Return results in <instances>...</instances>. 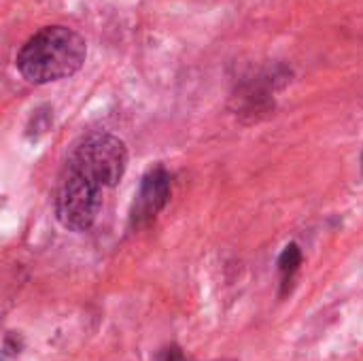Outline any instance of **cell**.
<instances>
[{
  "label": "cell",
  "mask_w": 363,
  "mask_h": 361,
  "mask_svg": "<svg viewBox=\"0 0 363 361\" xmlns=\"http://www.w3.org/2000/svg\"><path fill=\"white\" fill-rule=\"evenodd\" d=\"M66 166L70 170L83 174L98 187L111 189L125 174L128 149L121 138H117L113 134L96 132V134L81 138L74 145Z\"/></svg>",
  "instance_id": "cell-2"
},
{
  "label": "cell",
  "mask_w": 363,
  "mask_h": 361,
  "mask_svg": "<svg viewBox=\"0 0 363 361\" xmlns=\"http://www.w3.org/2000/svg\"><path fill=\"white\" fill-rule=\"evenodd\" d=\"M102 194V187L66 166L55 194L57 221L70 232H87L100 213Z\"/></svg>",
  "instance_id": "cell-3"
},
{
  "label": "cell",
  "mask_w": 363,
  "mask_h": 361,
  "mask_svg": "<svg viewBox=\"0 0 363 361\" xmlns=\"http://www.w3.org/2000/svg\"><path fill=\"white\" fill-rule=\"evenodd\" d=\"M168 198H170V177L162 166H157L143 177L132 211V221L136 226L151 221L166 206Z\"/></svg>",
  "instance_id": "cell-4"
},
{
  "label": "cell",
  "mask_w": 363,
  "mask_h": 361,
  "mask_svg": "<svg viewBox=\"0 0 363 361\" xmlns=\"http://www.w3.org/2000/svg\"><path fill=\"white\" fill-rule=\"evenodd\" d=\"M300 264H302V253H300L298 245H287L285 251L279 257V270H281V274L285 279H289L298 270Z\"/></svg>",
  "instance_id": "cell-5"
},
{
  "label": "cell",
  "mask_w": 363,
  "mask_h": 361,
  "mask_svg": "<svg viewBox=\"0 0 363 361\" xmlns=\"http://www.w3.org/2000/svg\"><path fill=\"white\" fill-rule=\"evenodd\" d=\"M87 57V45L79 32L66 26H47L26 40L17 53L21 77L34 85L72 77Z\"/></svg>",
  "instance_id": "cell-1"
}]
</instances>
